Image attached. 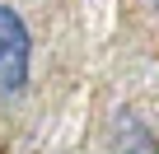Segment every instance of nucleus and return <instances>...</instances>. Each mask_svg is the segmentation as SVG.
<instances>
[{"label":"nucleus","instance_id":"1","mask_svg":"<svg viewBox=\"0 0 159 154\" xmlns=\"http://www.w3.org/2000/svg\"><path fill=\"white\" fill-rule=\"evenodd\" d=\"M33 80V33L14 5L0 0V98H19Z\"/></svg>","mask_w":159,"mask_h":154},{"label":"nucleus","instance_id":"2","mask_svg":"<svg viewBox=\"0 0 159 154\" xmlns=\"http://www.w3.org/2000/svg\"><path fill=\"white\" fill-rule=\"evenodd\" d=\"M112 154H159V140H154V131L136 112L122 108L112 117Z\"/></svg>","mask_w":159,"mask_h":154}]
</instances>
